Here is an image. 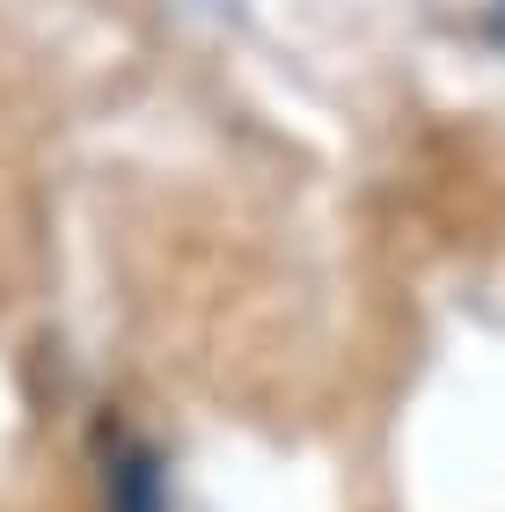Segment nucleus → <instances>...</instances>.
Masks as SVG:
<instances>
[{"label": "nucleus", "mask_w": 505, "mask_h": 512, "mask_svg": "<svg viewBox=\"0 0 505 512\" xmlns=\"http://www.w3.org/2000/svg\"><path fill=\"white\" fill-rule=\"evenodd\" d=\"M110 512H162V461L147 447H132L118 461V483H110Z\"/></svg>", "instance_id": "f257e3e1"}, {"label": "nucleus", "mask_w": 505, "mask_h": 512, "mask_svg": "<svg viewBox=\"0 0 505 512\" xmlns=\"http://www.w3.org/2000/svg\"><path fill=\"white\" fill-rule=\"evenodd\" d=\"M491 30H498V37H505V0H498V8H491Z\"/></svg>", "instance_id": "f03ea898"}]
</instances>
